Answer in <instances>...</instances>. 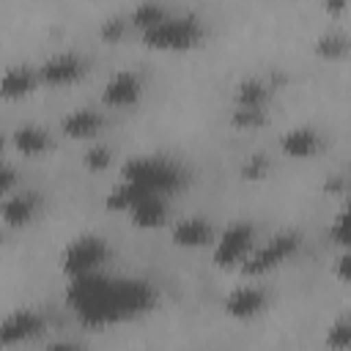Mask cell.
Returning a JSON list of instances; mask_svg holds the SVG:
<instances>
[{
	"mask_svg": "<svg viewBox=\"0 0 351 351\" xmlns=\"http://www.w3.org/2000/svg\"><path fill=\"white\" fill-rule=\"evenodd\" d=\"M41 208V197L33 189H14L3 200V222L8 228H25Z\"/></svg>",
	"mask_w": 351,
	"mask_h": 351,
	"instance_id": "12",
	"label": "cell"
},
{
	"mask_svg": "<svg viewBox=\"0 0 351 351\" xmlns=\"http://www.w3.org/2000/svg\"><path fill=\"white\" fill-rule=\"evenodd\" d=\"M132 25H129V16H107L104 22H101V27H99V33H101V38L104 41H118V38H123V33L129 30Z\"/></svg>",
	"mask_w": 351,
	"mask_h": 351,
	"instance_id": "26",
	"label": "cell"
},
{
	"mask_svg": "<svg viewBox=\"0 0 351 351\" xmlns=\"http://www.w3.org/2000/svg\"><path fill=\"white\" fill-rule=\"evenodd\" d=\"M107 258H110L107 241L101 236H96V233H85V236L71 239L66 244V250L60 252V271L69 280H77V277L101 271Z\"/></svg>",
	"mask_w": 351,
	"mask_h": 351,
	"instance_id": "4",
	"label": "cell"
},
{
	"mask_svg": "<svg viewBox=\"0 0 351 351\" xmlns=\"http://www.w3.org/2000/svg\"><path fill=\"white\" fill-rule=\"evenodd\" d=\"M104 126V115L90 107H77L60 121V132L71 140H93Z\"/></svg>",
	"mask_w": 351,
	"mask_h": 351,
	"instance_id": "15",
	"label": "cell"
},
{
	"mask_svg": "<svg viewBox=\"0 0 351 351\" xmlns=\"http://www.w3.org/2000/svg\"><path fill=\"white\" fill-rule=\"evenodd\" d=\"M82 165L88 170H93V173L107 170L112 165V148H107V145H88V151L82 156Z\"/></svg>",
	"mask_w": 351,
	"mask_h": 351,
	"instance_id": "25",
	"label": "cell"
},
{
	"mask_svg": "<svg viewBox=\"0 0 351 351\" xmlns=\"http://www.w3.org/2000/svg\"><path fill=\"white\" fill-rule=\"evenodd\" d=\"M38 69H30V66H11L5 69L3 74V99L5 101H16V99H25L36 90L38 85Z\"/></svg>",
	"mask_w": 351,
	"mask_h": 351,
	"instance_id": "17",
	"label": "cell"
},
{
	"mask_svg": "<svg viewBox=\"0 0 351 351\" xmlns=\"http://www.w3.org/2000/svg\"><path fill=\"white\" fill-rule=\"evenodd\" d=\"M85 71H88V60L80 52H55L38 66V80H41V85L60 88V85L80 82L85 77Z\"/></svg>",
	"mask_w": 351,
	"mask_h": 351,
	"instance_id": "7",
	"label": "cell"
},
{
	"mask_svg": "<svg viewBox=\"0 0 351 351\" xmlns=\"http://www.w3.org/2000/svg\"><path fill=\"white\" fill-rule=\"evenodd\" d=\"M335 277L346 285H351V250H343L335 261Z\"/></svg>",
	"mask_w": 351,
	"mask_h": 351,
	"instance_id": "28",
	"label": "cell"
},
{
	"mask_svg": "<svg viewBox=\"0 0 351 351\" xmlns=\"http://www.w3.org/2000/svg\"><path fill=\"white\" fill-rule=\"evenodd\" d=\"M346 197H348V206H351V184H348V189H346Z\"/></svg>",
	"mask_w": 351,
	"mask_h": 351,
	"instance_id": "31",
	"label": "cell"
},
{
	"mask_svg": "<svg viewBox=\"0 0 351 351\" xmlns=\"http://www.w3.org/2000/svg\"><path fill=\"white\" fill-rule=\"evenodd\" d=\"M271 99V82L263 77H244L233 85V107H266Z\"/></svg>",
	"mask_w": 351,
	"mask_h": 351,
	"instance_id": "18",
	"label": "cell"
},
{
	"mask_svg": "<svg viewBox=\"0 0 351 351\" xmlns=\"http://www.w3.org/2000/svg\"><path fill=\"white\" fill-rule=\"evenodd\" d=\"M170 14V8L159 0H140L132 11H129V25L140 33H145L148 27H154L156 22H162L165 16Z\"/></svg>",
	"mask_w": 351,
	"mask_h": 351,
	"instance_id": "19",
	"label": "cell"
},
{
	"mask_svg": "<svg viewBox=\"0 0 351 351\" xmlns=\"http://www.w3.org/2000/svg\"><path fill=\"white\" fill-rule=\"evenodd\" d=\"M230 123L241 132L258 129L266 123V107H233L230 110Z\"/></svg>",
	"mask_w": 351,
	"mask_h": 351,
	"instance_id": "22",
	"label": "cell"
},
{
	"mask_svg": "<svg viewBox=\"0 0 351 351\" xmlns=\"http://www.w3.org/2000/svg\"><path fill=\"white\" fill-rule=\"evenodd\" d=\"M123 178L143 186L145 192H159V195H170V192H178L184 184H186V170L167 159V156H156V154H148V156H134L123 165Z\"/></svg>",
	"mask_w": 351,
	"mask_h": 351,
	"instance_id": "2",
	"label": "cell"
},
{
	"mask_svg": "<svg viewBox=\"0 0 351 351\" xmlns=\"http://www.w3.org/2000/svg\"><path fill=\"white\" fill-rule=\"evenodd\" d=\"M143 77L137 71H118L112 74L101 88V104L112 110L134 107L143 99Z\"/></svg>",
	"mask_w": 351,
	"mask_h": 351,
	"instance_id": "9",
	"label": "cell"
},
{
	"mask_svg": "<svg viewBox=\"0 0 351 351\" xmlns=\"http://www.w3.org/2000/svg\"><path fill=\"white\" fill-rule=\"evenodd\" d=\"M324 148V137L315 126H293L280 137V151L291 159H310Z\"/></svg>",
	"mask_w": 351,
	"mask_h": 351,
	"instance_id": "13",
	"label": "cell"
},
{
	"mask_svg": "<svg viewBox=\"0 0 351 351\" xmlns=\"http://www.w3.org/2000/svg\"><path fill=\"white\" fill-rule=\"evenodd\" d=\"M302 239L296 230H280L274 236H269L263 244H255V250L250 252V258L241 263V274L247 277H261L274 271L277 266H282L285 261H291L299 250Z\"/></svg>",
	"mask_w": 351,
	"mask_h": 351,
	"instance_id": "6",
	"label": "cell"
},
{
	"mask_svg": "<svg viewBox=\"0 0 351 351\" xmlns=\"http://www.w3.org/2000/svg\"><path fill=\"white\" fill-rule=\"evenodd\" d=\"M140 195H145L143 186H137V184L121 178V184H115V186L107 192V200H104V203H107L110 211H123V214H126V211L134 206V200H137Z\"/></svg>",
	"mask_w": 351,
	"mask_h": 351,
	"instance_id": "21",
	"label": "cell"
},
{
	"mask_svg": "<svg viewBox=\"0 0 351 351\" xmlns=\"http://www.w3.org/2000/svg\"><path fill=\"white\" fill-rule=\"evenodd\" d=\"M329 239L337 247L351 250V206H346L335 214V219L329 222Z\"/></svg>",
	"mask_w": 351,
	"mask_h": 351,
	"instance_id": "23",
	"label": "cell"
},
{
	"mask_svg": "<svg viewBox=\"0 0 351 351\" xmlns=\"http://www.w3.org/2000/svg\"><path fill=\"white\" fill-rule=\"evenodd\" d=\"M313 49H315V55L324 58V60H343V58L351 52V41H348V36L340 33V30H326V33H321V36L315 38Z\"/></svg>",
	"mask_w": 351,
	"mask_h": 351,
	"instance_id": "20",
	"label": "cell"
},
{
	"mask_svg": "<svg viewBox=\"0 0 351 351\" xmlns=\"http://www.w3.org/2000/svg\"><path fill=\"white\" fill-rule=\"evenodd\" d=\"M266 167H269L266 156H263V154H255V156H250V159L241 165V176H244V178H263V176H266Z\"/></svg>",
	"mask_w": 351,
	"mask_h": 351,
	"instance_id": "27",
	"label": "cell"
},
{
	"mask_svg": "<svg viewBox=\"0 0 351 351\" xmlns=\"http://www.w3.org/2000/svg\"><path fill=\"white\" fill-rule=\"evenodd\" d=\"M326 346L351 348V318H337L326 326Z\"/></svg>",
	"mask_w": 351,
	"mask_h": 351,
	"instance_id": "24",
	"label": "cell"
},
{
	"mask_svg": "<svg viewBox=\"0 0 351 351\" xmlns=\"http://www.w3.org/2000/svg\"><path fill=\"white\" fill-rule=\"evenodd\" d=\"M348 5H351V0H324V11H326L329 16H340Z\"/></svg>",
	"mask_w": 351,
	"mask_h": 351,
	"instance_id": "30",
	"label": "cell"
},
{
	"mask_svg": "<svg viewBox=\"0 0 351 351\" xmlns=\"http://www.w3.org/2000/svg\"><path fill=\"white\" fill-rule=\"evenodd\" d=\"M44 329H47V318L38 310H14L3 321L0 343L3 348H14V346L36 340L38 335H44Z\"/></svg>",
	"mask_w": 351,
	"mask_h": 351,
	"instance_id": "8",
	"label": "cell"
},
{
	"mask_svg": "<svg viewBox=\"0 0 351 351\" xmlns=\"http://www.w3.org/2000/svg\"><path fill=\"white\" fill-rule=\"evenodd\" d=\"M126 214H129V222L134 228H143V230L162 228L167 222V200L159 192H145L134 200V206Z\"/></svg>",
	"mask_w": 351,
	"mask_h": 351,
	"instance_id": "14",
	"label": "cell"
},
{
	"mask_svg": "<svg viewBox=\"0 0 351 351\" xmlns=\"http://www.w3.org/2000/svg\"><path fill=\"white\" fill-rule=\"evenodd\" d=\"M266 302H269V296H266L263 288L239 285L225 296L222 310H225V315H230L236 321H250V318H255V315H261L266 310Z\"/></svg>",
	"mask_w": 351,
	"mask_h": 351,
	"instance_id": "10",
	"label": "cell"
},
{
	"mask_svg": "<svg viewBox=\"0 0 351 351\" xmlns=\"http://www.w3.org/2000/svg\"><path fill=\"white\" fill-rule=\"evenodd\" d=\"M14 189H16V170H14V165L3 162V167H0V192H3V197H5V195H11Z\"/></svg>",
	"mask_w": 351,
	"mask_h": 351,
	"instance_id": "29",
	"label": "cell"
},
{
	"mask_svg": "<svg viewBox=\"0 0 351 351\" xmlns=\"http://www.w3.org/2000/svg\"><path fill=\"white\" fill-rule=\"evenodd\" d=\"M156 293L143 280L104 277L99 271L71 280L69 304L85 326H110L151 310Z\"/></svg>",
	"mask_w": 351,
	"mask_h": 351,
	"instance_id": "1",
	"label": "cell"
},
{
	"mask_svg": "<svg viewBox=\"0 0 351 351\" xmlns=\"http://www.w3.org/2000/svg\"><path fill=\"white\" fill-rule=\"evenodd\" d=\"M170 239L181 250H197L214 244V225L206 217H184L170 228Z\"/></svg>",
	"mask_w": 351,
	"mask_h": 351,
	"instance_id": "11",
	"label": "cell"
},
{
	"mask_svg": "<svg viewBox=\"0 0 351 351\" xmlns=\"http://www.w3.org/2000/svg\"><path fill=\"white\" fill-rule=\"evenodd\" d=\"M143 36V44L162 52H184L200 44L203 38V22L195 14H167L162 22L148 27Z\"/></svg>",
	"mask_w": 351,
	"mask_h": 351,
	"instance_id": "3",
	"label": "cell"
},
{
	"mask_svg": "<svg viewBox=\"0 0 351 351\" xmlns=\"http://www.w3.org/2000/svg\"><path fill=\"white\" fill-rule=\"evenodd\" d=\"M255 244H258V239H255V228L250 222L236 219V222L225 225L217 233L214 244H211L214 266L217 269H233V266L241 269V263L250 258V252L255 250Z\"/></svg>",
	"mask_w": 351,
	"mask_h": 351,
	"instance_id": "5",
	"label": "cell"
},
{
	"mask_svg": "<svg viewBox=\"0 0 351 351\" xmlns=\"http://www.w3.org/2000/svg\"><path fill=\"white\" fill-rule=\"evenodd\" d=\"M11 145L16 154L22 156H41L49 151L52 145V137L44 126L38 123H19L14 132H11Z\"/></svg>",
	"mask_w": 351,
	"mask_h": 351,
	"instance_id": "16",
	"label": "cell"
}]
</instances>
